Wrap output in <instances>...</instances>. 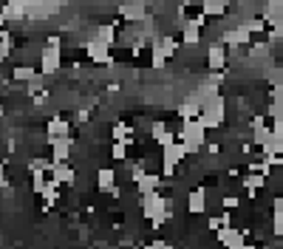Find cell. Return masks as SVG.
<instances>
[{
    "label": "cell",
    "mask_w": 283,
    "mask_h": 249,
    "mask_svg": "<svg viewBox=\"0 0 283 249\" xmlns=\"http://www.w3.org/2000/svg\"><path fill=\"white\" fill-rule=\"evenodd\" d=\"M57 65H59V54L57 51H46L43 54V71L51 74V71H57Z\"/></svg>",
    "instance_id": "cell-1"
},
{
    "label": "cell",
    "mask_w": 283,
    "mask_h": 249,
    "mask_svg": "<svg viewBox=\"0 0 283 249\" xmlns=\"http://www.w3.org/2000/svg\"><path fill=\"white\" fill-rule=\"evenodd\" d=\"M201 6H204V14H210V17L224 14V0H207V3H201Z\"/></svg>",
    "instance_id": "cell-2"
},
{
    "label": "cell",
    "mask_w": 283,
    "mask_h": 249,
    "mask_svg": "<svg viewBox=\"0 0 283 249\" xmlns=\"http://www.w3.org/2000/svg\"><path fill=\"white\" fill-rule=\"evenodd\" d=\"M207 62H210V68H213V71H218L221 65H224V49H218V46H215V49L210 51V60H207Z\"/></svg>",
    "instance_id": "cell-3"
},
{
    "label": "cell",
    "mask_w": 283,
    "mask_h": 249,
    "mask_svg": "<svg viewBox=\"0 0 283 249\" xmlns=\"http://www.w3.org/2000/svg\"><path fill=\"white\" fill-rule=\"evenodd\" d=\"M190 209H193V212H201V209H204V193H201V190H193V193H190Z\"/></svg>",
    "instance_id": "cell-4"
},
{
    "label": "cell",
    "mask_w": 283,
    "mask_h": 249,
    "mask_svg": "<svg viewBox=\"0 0 283 249\" xmlns=\"http://www.w3.org/2000/svg\"><path fill=\"white\" fill-rule=\"evenodd\" d=\"M65 130H68V125H65V122L62 119H54L49 125V136L51 139H57V136H62V133H65Z\"/></svg>",
    "instance_id": "cell-5"
}]
</instances>
